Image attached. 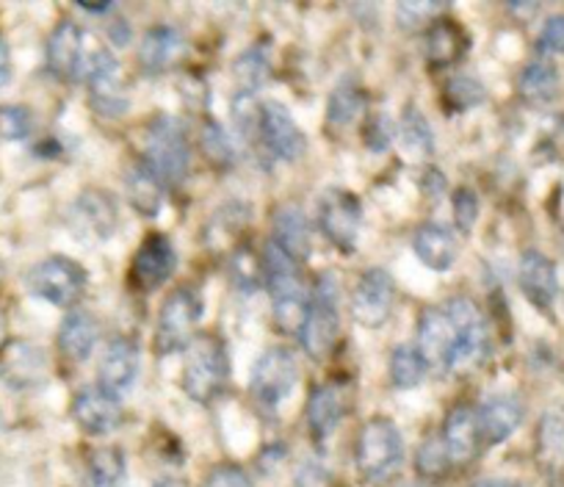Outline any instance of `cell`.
Instances as JSON below:
<instances>
[{
    "label": "cell",
    "mask_w": 564,
    "mask_h": 487,
    "mask_svg": "<svg viewBox=\"0 0 564 487\" xmlns=\"http://www.w3.org/2000/svg\"><path fill=\"white\" fill-rule=\"evenodd\" d=\"M186 366H183V391L199 404H208L225 391L230 377V360L221 338L216 335H199L188 346Z\"/></svg>",
    "instance_id": "1"
},
{
    "label": "cell",
    "mask_w": 564,
    "mask_h": 487,
    "mask_svg": "<svg viewBox=\"0 0 564 487\" xmlns=\"http://www.w3.org/2000/svg\"><path fill=\"white\" fill-rule=\"evenodd\" d=\"M203 318V300L192 285H181L164 300L155 327V351L161 357L186 351L194 344V333Z\"/></svg>",
    "instance_id": "2"
},
{
    "label": "cell",
    "mask_w": 564,
    "mask_h": 487,
    "mask_svg": "<svg viewBox=\"0 0 564 487\" xmlns=\"http://www.w3.org/2000/svg\"><path fill=\"white\" fill-rule=\"evenodd\" d=\"M340 335V316H338V285L333 274H322L316 291H313L307 318L300 329L302 349L316 362H324L335 349V340Z\"/></svg>",
    "instance_id": "3"
},
{
    "label": "cell",
    "mask_w": 564,
    "mask_h": 487,
    "mask_svg": "<svg viewBox=\"0 0 564 487\" xmlns=\"http://www.w3.org/2000/svg\"><path fill=\"white\" fill-rule=\"evenodd\" d=\"M401 457H404V441H401V432L393 421L379 415V419H371L362 426L355 454L357 470H360L362 479H384V476L399 468Z\"/></svg>",
    "instance_id": "4"
},
{
    "label": "cell",
    "mask_w": 564,
    "mask_h": 487,
    "mask_svg": "<svg viewBox=\"0 0 564 487\" xmlns=\"http://www.w3.org/2000/svg\"><path fill=\"white\" fill-rule=\"evenodd\" d=\"M89 274L78 261L67 256H53L36 263L29 274L31 294L56 307H75L86 294Z\"/></svg>",
    "instance_id": "5"
},
{
    "label": "cell",
    "mask_w": 564,
    "mask_h": 487,
    "mask_svg": "<svg viewBox=\"0 0 564 487\" xmlns=\"http://www.w3.org/2000/svg\"><path fill=\"white\" fill-rule=\"evenodd\" d=\"M192 150L183 126L172 117H155L148 128V161L144 164L161 177V183H181L188 172Z\"/></svg>",
    "instance_id": "6"
},
{
    "label": "cell",
    "mask_w": 564,
    "mask_h": 487,
    "mask_svg": "<svg viewBox=\"0 0 564 487\" xmlns=\"http://www.w3.org/2000/svg\"><path fill=\"white\" fill-rule=\"evenodd\" d=\"M318 225H322V232L329 238L333 247H338L346 256L355 252L362 225L360 199L351 192H346V188L324 192L322 203H318Z\"/></svg>",
    "instance_id": "7"
},
{
    "label": "cell",
    "mask_w": 564,
    "mask_h": 487,
    "mask_svg": "<svg viewBox=\"0 0 564 487\" xmlns=\"http://www.w3.org/2000/svg\"><path fill=\"white\" fill-rule=\"evenodd\" d=\"M296 360L289 349H269L258 357L249 377V391L265 408H276L291 397L296 386Z\"/></svg>",
    "instance_id": "8"
},
{
    "label": "cell",
    "mask_w": 564,
    "mask_h": 487,
    "mask_svg": "<svg viewBox=\"0 0 564 487\" xmlns=\"http://www.w3.org/2000/svg\"><path fill=\"white\" fill-rule=\"evenodd\" d=\"M51 375V360L34 340L12 338L0 346V380L14 391H34Z\"/></svg>",
    "instance_id": "9"
},
{
    "label": "cell",
    "mask_w": 564,
    "mask_h": 487,
    "mask_svg": "<svg viewBox=\"0 0 564 487\" xmlns=\"http://www.w3.org/2000/svg\"><path fill=\"white\" fill-rule=\"evenodd\" d=\"M177 272V250L170 236L150 232L130 263V283L139 291H155Z\"/></svg>",
    "instance_id": "10"
},
{
    "label": "cell",
    "mask_w": 564,
    "mask_h": 487,
    "mask_svg": "<svg viewBox=\"0 0 564 487\" xmlns=\"http://www.w3.org/2000/svg\"><path fill=\"white\" fill-rule=\"evenodd\" d=\"M260 139L269 148V153L280 161H296L305 155L307 137L300 126H296L294 113L289 106L269 100L260 108Z\"/></svg>",
    "instance_id": "11"
},
{
    "label": "cell",
    "mask_w": 564,
    "mask_h": 487,
    "mask_svg": "<svg viewBox=\"0 0 564 487\" xmlns=\"http://www.w3.org/2000/svg\"><path fill=\"white\" fill-rule=\"evenodd\" d=\"M395 285L384 269H368L357 283L355 296H351V316L357 324L368 329L382 327L393 311Z\"/></svg>",
    "instance_id": "12"
},
{
    "label": "cell",
    "mask_w": 564,
    "mask_h": 487,
    "mask_svg": "<svg viewBox=\"0 0 564 487\" xmlns=\"http://www.w3.org/2000/svg\"><path fill=\"white\" fill-rule=\"evenodd\" d=\"M73 419L86 435L106 437L122 424V404L100 386H86L75 393Z\"/></svg>",
    "instance_id": "13"
},
{
    "label": "cell",
    "mask_w": 564,
    "mask_h": 487,
    "mask_svg": "<svg viewBox=\"0 0 564 487\" xmlns=\"http://www.w3.org/2000/svg\"><path fill=\"white\" fill-rule=\"evenodd\" d=\"M141 351L133 338H113L100 357V388L111 397H122L139 377Z\"/></svg>",
    "instance_id": "14"
},
{
    "label": "cell",
    "mask_w": 564,
    "mask_h": 487,
    "mask_svg": "<svg viewBox=\"0 0 564 487\" xmlns=\"http://www.w3.org/2000/svg\"><path fill=\"white\" fill-rule=\"evenodd\" d=\"M518 283H520V291H523V296L531 302V305L540 307V311H547L558 294L556 263L536 250L523 252V258H520V269H518Z\"/></svg>",
    "instance_id": "15"
},
{
    "label": "cell",
    "mask_w": 564,
    "mask_h": 487,
    "mask_svg": "<svg viewBox=\"0 0 564 487\" xmlns=\"http://www.w3.org/2000/svg\"><path fill=\"white\" fill-rule=\"evenodd\" d=\"M86 40H89V34L73 20H64L53 29L51 40H47V67L56 78L75 80L86 51Z\"/></svg>",
    "instance_id": "16"
},
{
    "label": "cell",
    "mask_w": 564,
    "mask_h": 487,
    "mask_svg": "<svg viewBox=\"0 0 564 487\" xmlns=\"http://www.w3.org/2000/svg\"><path fill=\"white\" fill-rule=\"evenodd\" d=\"M443 443L452 457V463L468 465L479 457L481 452V432H479V415L468 404H459L448 413L446 426H443Z\"/></svg>",
    "instance_id": "17"
},
{
    "label": "cell",
    "mask_w": 564,
    "mask_h": 487,
    "mask_svg": "<svg viewBox=\"0 0 564 487\" xmlns=\"http://www.w3.org/2000/svg\"><path fill=\"white\" fill-rule=\"evenodd\" d=\"M412 252L432 272H448L457 263L459 244L448 227L430 221V225L417 227L415 236H412Z\"/></svg>",
    "instance_id": "18"
},
{
    "label": "cell",
    "mask_w": 564,
    "mask_h": 487,
    "mask_svg": "<svg viewBox=\"0 0 564 487\" xmlns=\"http://www.w3.org/2000/svg\"><path fill=\"white\" fill-rule=\"evenodd\" d=\"M476 415H479L481 441L487 446H498V443L509 441L512 432L520 426V421H523V404L514 397H507V393H496V397H490L476 410Z\"/></svg>",
    "instance_id": "19"
},
{
    "label": "cell",
    "mask_w": 564,
    "mask_h": 487,
    "mask_svg": "<svg viewBox=\"0 0 564 487\" xmlns=\"http://www.w3.org/2000/svg\"><path fill=\"white\" fill-rule=\"evenodd\" d=\"M454 340H457V327H454L452 316L446 307H426L417 322V346L421 357L426 362H446L448 351H452Z\"/></svg>",
    "instance_id": "20"
},
{
    "label": "cell",
    "mask_w": 564,
    "mask_h": 487,
    "mask_svg": "<svg viewBox=\"0 0 564 487\" xmlns=\"http://www.w3.org/2000/svg\"><path fill=\"white\" fill-rule=\"evenodd\" d=\"M73 221L80 236H91L95 241H108L117 227V208L113 199L102 192H86L75 203Z\"/></svg>",
    "instance_id": "21"
},
{
    "label": "cell",
    "mask_w": 564,
    "mask_h": 487,
    "mask_svg": "<svg viewBox=\"0 0 564 487\" xmlns=\"http://www.w3.org/2000/svg\"><path fill=\"white\" fill-rule=\"evenodd\" d=\"M340 415H344V397H340L338 388L333 386H316L307 399V430H311L313 441L322 446L329 435L335 432V426L340 424Z\"/></svg>",
    "instance_id": "22"
},
{
    "label": "cell",
    "mask_w": 564,
    "mask_h": 487,
    "mask_svg": "<svg viewBox=\"0 0 564 487\" xmlns=\"http://www.w3.org/2000/svg\"><path fill=\"white\" fill-rule=\"evenodd\" d=\"M97 335H100V324L89 311H73L62 322L58 329V349L75 362L89 360L91 351L97 346Z\"/></svg>",
    "instance_id": "23"
},
{
    "label": "cell",
    "mask_w": 564,
    "mask_h": 487,
    "mask_svg": "<svg viewBox=\"0 0 564 487\" xmlns=\"http://www.w3.org/2000/svg\"><path fill=\"white\" fill-rule=\"evenodd\" d=\"M274 244L296 263L311 256V227H307L305 214L294 205L276 210L274 216Z\"/></svg>",
    "instance_id": "24"
},
{
    "label": "cell",
    "mask_w": 564,
    "mask_h": 487,
    "mask_svg": "<svg viewBox=\"0 0 564 487\" xmlns=\"http://www.w3.org/2000/svg\"><path fill=\"white\" fill-rule=\"evenodd\" d=\"M124 192H128L130 205L141 216H148V219L159 216L161 205H164V183L144 161L130 166L128 177H124Z\"/></svg>",
    "instance_id": "25"
},
{
    "label": "cell",
    "mask_w": 564,
    "mask_h": 487,
    "mask_svg": "<svg viewBox=\"0 0 564 487\" xmlns=\"http://www.w3.org/2000/svg\"><path fill=\"white\" fill-rule=\"evenodd\" d=\"M181 47H183L181 34H177L175 29H170V25H155V29H150L148 34H144V40H141V47H139L141 67H144V73L150 75L164 73V69L177 58Z\"/></svg>",
    "instance_id": "26"
},
{
    "label": "cell",
    "mask_w": 564,
    "mask_h": 487,
    "mask_svg": "<svg viewBox=\"0 0 564 487\" xmlns=\"http://www.w3.org/2000/svg\"><path fill=\"white\" fill-rule=\"evenodd\" d=\"M426 56H430L432 67H452L454 62L463 58V53L468 51V40H465V31L459 29L454 20H437L432 25L430 36H426Z\"/></svg>",
    "instance_id": "27"
},
{
    "label": "cell",
    "mask_w": 564,
    "mask_h": 487,
    "mask_svg": "<svg viewBox=\"0 0 564 487\" xmlns=\"http://www.w3.org/2000/svg\"><path fill=\"white\" fill-rule=\"evenodd\" d=\"M487 351V333L485 324L474 322L468 327L457 329V340H454L452 351L446 357V369L454 371V375H463V371H470L474 366H479L481 357Z\"/></svg>",
    "instance_id": "28"
},
{
    "label": "cell",
    "mask_w": 564,
    "mask_h": 487,
    "mask_svg": "<svg viewBox=\"0 0 564 487\" xmlns=\"http://www.w3.org/2000/svg\"><path fill=\"white\" fill-rule=\"evenodd\" d=\"M426 369H430V362L423 360L421 351L415 346H395L393 355H390V382L401 391H410V388H417L426 377Z\"/></svg>",
    "instance_id": "29"
},
{
    "label": "cell",
    "mask_w": 564,
    "mask_h": 487,
    "mask_svg": "<svg viewBox=\"0 0 564 487\" xmlns=\"http://www.w3.org/2000/svg\"><path fill=\"white\" fill-rule=\"evenodd\" d=\"M366 108V91L355 84V80H340L338 86L333 89L327 102V119L329 126L335 128H346L351 126L360 111Z\"/></svg>",
    "instance_id": "30"
},
{
    "label": "cell",
    "mask_w": 564,
    "mask_h": 487,
    "mask_svg": "<svg viewBox=\"0 0 564 487\" xmlns=\"http://www.w3.org/2000/svg\"><path fill=\"white\" fill-rule=\"evenodd\" d=\"M399 142L415 159H430L432 150H435V137H432L430 122H426V117L417 108H406L404 117H401Z\"/></svg>",
    "instance_id": "31"
},
{
    "label": "cell",
    "mask_w": 564,
    "mask_h": 487,
    "mask_svg": "<svg viewBox=\"0 0 564 487\" xmlns=\"http://www.w3.org/2000/svg\"><path fill=\"white\" fill-rule=\"evenodd\" d=\"M124 454L117 446H97L89 454V487H119L124 481Z\"/></svg>",
    "instance_id": "32"
},
{
    "label": "cell",
    "mask_w": 564,
    "mask_h": 487,
    "mask_svg": "<svg viewBox=\"0 0 564 487\" xmlns=\"http://www.w3.org/2000/svg\"><path fill=\"white\" fill-rule=\"evenodd\" d=\"M520 95L529 102H547L556 97L558 91V73L553 64L534 62L520 73Z\"/></svg>",
    "instance_id": "33"
},
{
    "label": "cell",
    "mask_w": 564,
    "mask_h": 487,
    "mask_svg": "<svg viewBox=\"0 0 564 487\" xmlns=\"http://www.w3.org/2000/svg\"><path fill=\"white\" fill-rule=\"evenodd\" d=\"M199 148H203L205 159L210 161L219 170H227V166L236 164V148H232L230 137L221 131V126H216L214 119H208L203 126V133H199Z\"/></svg>",
    "instance_id": "34"
},
{
    "label": "cell",
    "mask_w": 564,
    "mask_h": 487,
    "mask_svg": "<svg viewBox=\"0 0 564 487\" xmlns=\"http://www.w3.org/2000/svg\"><path fill=\"white\" fill-rule=\"evenodd\" d=\"M452 468V457L446 452V443L441 437H430L423 441L421 448L415 454V470L423 476V479H441V476L448 474Z\"/></svg>",
    "instance_id": "35"
},
{
    "label": "cell",
    "mask_w": 564,
    "mask_h": 487,
    "mask_svg": "<svg viewBox=\"0 0 564 487\" xmlns=\"http://www.w3.org/2000/svg\"><path fill=\"white\" fill-rule=\"evenodd\" d=\"M443 100H446L452 111H470V108H476L485 100V86L476 78H470V75H457V78L446 84Z\"/></svg>",
    "instance_id": "36"
},
{
    "label": "cell",
    "mask_w": 564,
    "mask_h": 487,
    "mask_svg": "<svg viewBox=\"0 0 564 487\" xmlns=\"http://www.w3.org/2000/svg\"><path fill=\"white\" fill-rule=\"evenodd\" d=\"M236 78L241 80V95H252L269 78V62H265V56L258 47H252V51L241 53L236 58Z\"/></svg>",
    "instance_id": "37"
},
{
    "label": "cell",
    "mask_w": 564,
    "mask_h": 487,
    "mask_svg": "<svg viewBox=\"0 0 564 487\" xmlns=\"http://www.w3.org/2000/svg\"><path fill=\"white\" fill-rule=\"evenodd\" d=\"M34 131V113L25 106H0V139L23 142Z\"/></svg>",
    "instance_id": "38"
},
{
    "label": "cell",
    "mask_w": 564,
    "mask_h": 487,
    "mask_svg": "<svg viewBox=\"0 0 564 487\" xmlns=\"http://www.w3.org/2000/svg\"><path fill=\"white\" fill-rule=\"evenodd\" d=\"M476 219H479V197L474 188H457L454 192V225L459 232L474 230Z\"/></svg>",
    "instance_id": "39"
},
{
    "label": "cell",
    "mask_w": 564,
    "mask_h": 487,
    "mask_svg": "<svg viewBox=\"0 0 564 487\" xmlns=\"http://www.w3.org/2000/svg\"><path fill=\"white\" fill-rule=\"evenodd\" d=\"M203 487H252L247 470L236 463H221L216 468H210V474L205 476Z\"/></svg>",
    "instance_id": "40"
},
{
    "label": "cell",
    "mask_w": 564,
    "mask_h": 487,
    "mask_svg": "<svg viewBox=\"0 0 564 487\" xmlns=\"http://www.w3.org/2000/svg\"><path fill=\"white\" fill-rule=\"evenodd\" d=\"M393 137H395L393 119L384 117V113L371 117V122H368L366 128V144L373 150V153H384V150L390 148V142H393Z\"/></svg>",
    "instance_id": "41"
},
{
    "label": "cell",
    "mask_w": 564,
    "mask_h": 487,
    "mask_svg": "<svg viewBox=\"0 0 564 487\" xmlns=\"http://www.w3.org/2000/svg\"><path fill=\"white\" fill-rule=\"evenodd\" d=\"M443 7L437 3H423V0H410V3H399V25L401 29L412 31V29H421L432 14L441 12Z\"/></svg>",
    "instance_id": "42"
},
{
    "label": "cell",
    "mask_w": 564,
    "mask_h": 487,
    "mask_svg": "<svg viewBox=\"0 0 564 487\" xmlns=\"http://www.w3.org/2000/svg\"><path fill=\"white\" fill-rule=\"evenodd\" d=\"M540 51L564 53V14H556V18H551L545 25H542Z\"/></svg>",
    "instance_id": "43"
},
{
    "label": "cell",
    "mask_w": 564,
    "mask_h": 487,
    "mask_svg": "<svg viewBox=\"0 0 564 487\" xmlns=\"http://www.w3.org/2000/svg\"><path fill=\"white\" fill-rule=\"evenodd\" d=\"M12 80V56H9L7 40L0 36V89Z\"/></svg>",
    "instance_id": "44"
},
{
    "label": "cell",
    "mask_w": 564,
    "mask_h": 487,
    "mask_svg": "<svg viewBox=\"0 0 564 487\" xmlns=\"http://www.w3.org/2000/svg\"><path fill=\"white\" fill-rule=\"evenodd\" d=\"M78 9L89 14H108L113 12V3H78Z\"/></svg>",
    "instance_id": "45"
},
{
    "label": "cell",
    "mask_w": 564,
    "mask_h": 487,
    "mask_svg": "<svg viewBox=\"0 0 564 487\" xmlns=\"http://www.w3.org/2000/svg\"><path fill=\"white\" fill-rule=\"evenodd\" d=\"M509 9H512V12H520V14H525V18H529V14L540 12V3H509Z\"/></svg>",
    "instance_id": "46"
},
{
    "label": "cell",
    "mask_w": 564,
    "mask_h": 487,
    "mask_svg": "<svg viewBox=\"0 0 564 487\" xmlns=\"http://www.w3.org/2000/svg\"><path fill=\"white\" fill-rule=\"evenodd\" d=\"M474 487H514L512 481H496V479H485V481H476Z\"/></svg>",
    "instance_id": "47"
},
{
    "label": "cell",
    "mask_w": 564,
    "mask_h": 487,
    "mask_svg": "<svg viewBox=\"0 0 564 487\" xmlns=\"http://www.w3.org/2000/svg\"><path fill=\"white\" fill-rule=\"evenodd\" d=\"M401 487H430V485H401Z\"/></svg>",
    "instance_id": "48"
}]
</instances>
